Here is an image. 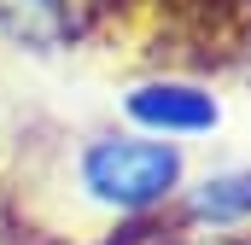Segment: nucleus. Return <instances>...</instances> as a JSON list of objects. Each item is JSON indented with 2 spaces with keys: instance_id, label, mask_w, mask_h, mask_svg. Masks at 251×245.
<instances>
[{
  "instance_id": "nucleus-2",
  "label": "nucleus",
  "mask_w": 251,
  "mask_h": 245,
  "mask_svg": "<svg viewBox=\"0 0 251 245\" xmlns=\"http://www.w3.org/2000/svg\"><path fill=\"white\" fill-rule=\"evenodd\" d=\"M128 122L152 140H181V134H199L216 122V99L187 82V76H152L140 88H128Z\"/></svg>"
},
{
  "instance_id": "nucleus-1",
  "label": "nucleus",
  "mask_w": 251,
  "mask_h": 245,
  "mask_svg": "<svg viewBox=\"0 0 251 245\" xmlns=\"http://www.w3.org/2000/svg\"><path fill=\"white\" fill-rule=\"evenodd\" d=\"M187 187L181 170V146L176 140H152V134H88L70 164H64V193L76 210H94L105 228L128 222H152L176 204V193Z\"/></svg>"
}]
</instances>
